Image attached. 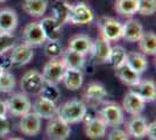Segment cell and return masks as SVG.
<instances>
[{
  "mask_svg": "<svg viewBox=\"0 0 156 140\" xmlns=\"http://www.w3.org/2000/svg\"><path fill=\"white\" fill-rule=\"evenodd\" d=\"M86 105L84 102L78 99H72L65 102L59 107H57L56 117L61 120L65 121L66 124H77L84 119L86 112Z\"/></svg>",
  "mask_w": 156,
  "mask_h": 140,
  "instance_id": "obj_1",
  "label": "cell"
},
{
  "mask_svg": "<svg viewBox=\"0 0 156 140\" xmlns=\"http://www.w3.org/2000/svg\"><path fill=\"white\" fill-rule=\"evenodd\" d=\"M7 112L15 116L21 117L23 114L28 113L32 110L30 99L27 97L26 93H14L6 100Z\"/></svg>",
  "mask_w": 156,
  "mask_h": 140,
  "instance_id": "obj_2",
  "label": "cell"
},
{
  "mask_svg": "<svg viewBox=\"0 0 156 140\" xmlns=\"http://www.w3.org/2000/svg\"><path fill=\"white\" fill-rule=\"evenodd\" d=\"M65 66L63 62L58 59H54L50 60L42 70V77L46 83L52 84V85H57L59 82L63 80V75L65 73Z\"/></svg>",
  "mask_w": 156,
  "mask_h": 140,
  "instance_id": "obj_3",
  "label": "cell"
},
{
  "mask_svg": "<svg viewBox=\"0 0 156 140\" xmlns=\"http://www.w3.org/2000/svg\"><path fill=\"white\" fill-rule=\"evenodd\" d=\"M98 26L101 33V38L107 41H118L122 38V23L113 18H101Z\"/></svg>",
  "mask_w": 156,
  "mask_h": 140,
  "instance_id": "obj_4",
  "label": "cell"
},
{
  "mask_svg": "<svg viewBox=\"0 0 156 140\" xmlns=\"http://www.w3.org/2000/svg\"><path fill=\"white\" fill-rule=\"evenodd\" d=\"M93 19H94V13L85 2H78L76 5H71L68 19V21H70L71 23L77 26H83L91 23Z\"/></svg>",
  "mask_w": 156,
  "mask_h": 140,
  "instance_id": "obj_5",
  "label": "cell"
},
{
  "mask_svg": "<svg viewBox=\"0 0 156 140\" xmlns=\"http://www.w3.org/2000/svg\"><path fill=\"white\" fill-rule=\"evenodd\" d=\"M100 118L106 126L118 127L124 124V111L118 104L108 103L100 110Z\"/></svg>",
  "mask_w": 156,
  "mask_h": 140,
  "instance_id": "obj_6",
  "label": "cell"
},
{
  "mask_svg": "<svg viewBox=\"0 0 156 140\" xmlns=\"http://www.w3.org/2000/svg\"><path fill=\"white\" fill-rule=\"evenodd\" d=\"M43 83L44 81L42 74H40L37 70H28L20 81V88L23 93L35 95L40 92Z\"/></svg>",
  "mask_w": 156,
  "mask_h": 140,
  "instance_id": "obj_7",
  "label": "cell"
},
{
  "mask_svg": "<svg viewBox=\"0 0 156 140\" xmlns=\"http://www.w3.org/2000/svg\"><path fill=\"white\" fill-rule=\"evenodd\" d=\"M47 137L49 140H66L70 137L71 128L70 125L61 120L57 117L49 119L47 125Z\"/></svg>",
  "mask_w": 156,
  "mask_h": 140,
  "instance_id": "obj_8",
  "label": "cell"
},
{
  "mask_svg": "<svg viewBox=\"0 0 156 140\" xmlns=\"http://www.w3.org/2000/svg\"><path fill=\"white\" fill-rule=\"evenodd\" d=\"M22 38H23L25 43L30 46L32 48L42 46L47 41L40 22H30V23L26 25V27L23 28Z\"/></svg>",
  "mask_w": 156,
  "mask_h": 140,
  "instance_id": "obj_9",
  "label": "cell"
},
{
  "mask_svg": "<svg viewBox=\"0 0 156 140\" xmlns=\"http://www.w3.org/2000/svg\"><path fill=\"white\" fill-rule=\"evenodd\" d=\"M57 105L55 102L50 99H47L42 96H39V98L33 104V112L37 114L41 119H51L54 117H56L57 113Z\"/></svg>",
  "mask_w": 156,
  "mask_h": 140,
  "instance_id": "obj_10",
  "label": "cell"
},
{
  "mask_svg": "<svg viewBox=\"0 0 156 140\" xmlns=\"http://www.w3.org/2000/svg\"><path fill=\"white\" fill-rule=\"evenodd\" d=\"M19 128L21 133L28 137H35L41 132V118L37 114L29 111L28 113L21 116Z\"/></svg>",
  "mask_w": 156,
  "mask_h": 140,
  "instance_id": "obj_11",
  "label": "cell"
},
{
  "mask_svg": "<svg viewBox=\"0 0 156 140\" xmlns=\"http://www.w3.org/2000/svg\"><path fill=\"white\" fill-rule=\"evenodd\" d=\"M9 57L13 67H21V66L28 64L32 61V59L34 57V52L30 46H28L26 43H21L18 46H14L11 49Z\"/></svg>",
  "mask_w": 156,
  "mask_h": 140,
  "instance_id": "obj_12",
  "label": "cell"
},
{
  "mask_svg": "<svg viewBox=\"0 0 156 140\" xmlns=\"http://www.w3.org/2000/svg\"><path fill=\"white\" fill-rule=\"evenodd\" d=\"M111 48L112 47L110 45V41L105 40L103 38H99L94 42H92L90 54H91L93 61L99 63V64L108 62Z\"/></svg>",
  "mask_w": 156,
  "mask_h": 140,
  "instance_id": "obj_13",
  "label": "cell"
},
{
  "mask_svg": "<svg viewBox=\"0 0 156 140\" xmlns=\"http://www.w3.org/2000/svg\"><path fill=\"white\" fill-rule=\"evenodd\" d=\"M130 92L135 93L144 102H153L156 98V85L153 81H140L135 85L130 87Z\"/></svg>",
  "mask_w": 156,
  "mask_h": 140,
  "instance_id": "obj_14",
  "label": "cell"
},
{
  "mask_svg": "<svg viewBox=\"0 0 156 140\" xmlns=\"http://www.w3.org/2000/svg\"><path fill=\"white\" fill-rule=\"evenodd\" d=\"M18 14L12 8L0 9V32L12 33L18 27Z\"/></svg>",
  "mask_w": 156,
  "mask_h": 140,
  "instance_id": "obj_15",
  "label": "cell"
},
{
  "mask_svg": "<svg viewBox=\"0 0 156 140\" xmlns=\"http://www.w3.org/2000/svg\"><path fill=\"white\" fill-rule=\"evenodd\" d=\"M107 126L101 118L94 117L91 120L85 121V134L89 139L97 140L104 138Z\"/></svg>",
  "mask_w": 156,
  "mask_h": 140,
  "instance_id": "obj_16",
  "label": "cell"
},
{
  "mask_svg": "<svg viewBox=\"0 0 156 140\" xmlns=\"http://www.w3.org/2000/svg\"><path fill=\"white\" fill-rule=\"evenodd\" d=\"M144 105H146V102L141 99L135 93L129 91L125 95L124 100H122V109L127 113L132 116H139L143 112Z\"/></svg>",
  "mask_w": 156,
  "mask_h": 140,
  "instance_id": "obj_17",
  "label": "cell"
},
{
  "mask_svg": "<svg viewBox=\"0 0 156 140\" xmlns=\"http://www.w3.org/2000/svg\"><path fill=\"white\" fill-rule=\"evenodd\" d=\"M143 34L142 25L137 20L129 19L122 25V38L127 42H137Z\"/></svg>",
  "mask_w": 156,
  "mask_h": 140,
  "instance_id": "obj_18",
  "label": "cell"
},
{
  "mask_svg": "<svg viewBox=\"0 0 156 140\" xmlns=\"http://www.w3.org/2000/svg\"><path fill=\"white\" fill-rule=\"evenodd\" d=\"M41 28L48 41H58L61 38V28L62 26L51 16L43 18L40 21Z\"/></svg>",
  "mask_w": 156,
  "mask_h": 140,
  "instance_id": "obj_19",
  "label": "cell"
},
{
  "mask_svg": "<svg viewBox=\"0 0 156 140\" xmlns=\"http://www.w3.org/2000/svg\"><path fill=\"white\" fill-rule=\"evenodd\" d=\"M92 47V40L85 34H79V35H75L73 38L70 39L69 45H68V49H70L72 52H76L82 55H86L90 53Z\"/></svg>",
  "mask_w": 156,
  "mask_h": 140,
  "instance_id": "obj_20",
  "label": "cell"
},
{
  "mask_svg": "<svg viewBox=\"0 0 156 140\" xmlns=\"http://www.w3.org/2000/svg\"><path fill=\"white\" fill-rule=\"evenodd\" d=\"M148 123L146 119L139 116H134L127 124V134L132 135L135 139H141L146 137V131H147Z\"/></svg>",
  "mask_w": 156,
  "mask_h": 140,
  "instance_id": "obj_21",
  "label": "cell"
},
{
  "mask_svg": "<svg viewBox=\"0 0 156 140\" xmlns=\"http://www.w3.org/2000/svg\"><path fill=\"white\" fill-rule=\"evenodd\" d=\"M83 80H84V76H83L82 70H79V69H68L66 68L64 75H63L62 82L64 83L66 89H69L71 91H76L83 85Z\"/></svg>",
  "mask_w": 156,
  "mask_h": 140,
  "instance_id": "obj_22",
  "label": "cell"
},
{
  "mask_svg": "<svg viewBox=\"0 0 156 140\" xmlns=\"http://www.w3.org/2000/svg\"><path fill=\"white\" fill-rule=\"evenodd\" d=\"M48 1L47 0H23L22 9L28 15L34 18H42L46 13Z\"/></svg>",
  "mask_w": 156,
  "mask_h": 140,
  "instance_id": "obj_23",
  "label": "cell"
},
{
  "mask_svg": "<svg viewBox=\"0 0 156 140\" xmlns=\"http://www.w3.org/2000/svg\"><path fill=\"white\" fill-rule=\"evenodd\" d=\"M115 70V76L119 80L121 81L124 84L128 85V87H133L136 83H139L141 78H140V74L135 73L133 69H130L126 63H124L122 66L118 67L114 69Z\"/></svg>",
  "mask_w": 156,
  "mask_h": 140,
  "instance_id": "obj_24",
  "label": "cell"
},
{
  "mask_svg": "<svg viewBox=\"0 0 156 140\" xmlns=\"http://www.w3.org/2000/svg\"><path fill=\"white\" fill-rule=\"evenodd\" d=\"M62 62L68 69H79L85 66V56L76 52H72L70 49H66L62 53Z\"/></svg>",
  "mask_w": 156,
  "mask_h": 140,
  "instance_id": "obj_25",
  "label": "cell"
},
{
  "mask_svg": "<svg viewBox=\"0 0 156 140\" xmlns=\"http://www.w3.org/2000/svg\"><path fill=\"white\" fill-rule=\"evenodd\" d=\"M125 63H126L130 69H133L135 73L140 74V75L146 71L147 66H148V62H147V59H146L144 54L135 53V52H133V53H127Z\"/></svg>",
  "mask_w": 156,
  "mask_h": 140,
  "instance_id": "obj_26",
  "label": "cell"
},
{
  "mask_svg": "<svg viewBox=\"0 0 156 140\" xmlns=\"http://www.w3.org/2000/svg\"><path fill=\"white\" fill-rule=\"evenodd\" d=\"M107 96V91L100 83H91L89 84L84 91V97L87 100L100 103Z\"/></svg>",
  "mask_w": 156,
  "mask_h": 140,
  "instance_id": "obj_27",
  "label": "cell"
},
{
  "mask_svg": "<svg viewBox=\"0 0 156 140\" xmlns=\"http://www.w3.org/2000/svg\"><path fill=\"white\" fill-rule=\"evenodd\" d=\"M70 8H71V5L69 2L64 1V0L56 1L54 7H52V12H54V16L52 18L57 21L61 26H63L64 23L68 22Z\"/></svg>",
  "mask_w": 156,
  "mask_h": 140,
  "instance_id": "obj_28",
  "label": "cell"
},
{
  "mask_svg": "<svg viewBox=\"0 0 156 140\" xmlns=\"http://www.w3.org/2000/svg\"><path fill=\"white\" fill-rule=\"evenodd\" d=\"M141 52L146 55H155L156 54V35L153 32L143 33L141 39L137 41Z\"/></svg>",
  "mask_w": 156,
  "mask_h": 140,
  "instance_id": "obj_29",
  "label": "cell"
},
{
  "mask_svg": "<svg viewBox=\"0 0 156 140\" xmlns=\"http://www.w3.org/2000/svg\"><path fill=\"white\" fill-rule=\"evenodd\" d=\"M114 9L122 16H133L137 12V0H117Z\"/></svg>",
  "mask_w": 156,
  "mask_h": 140,
  "instance_id": "obj_30",
  "label": "cell"
},
{
  "mask_svg": "<svg viewBox=\"0 0 156 140\" xmlns=\"http://www.w3.org/2000/svg\"><path fill=\"white\" fill-rule=\"evenodd\" d=\"M126 56H127V53H126L124 47L114 46L111 48L108 62L111 63V66L115 69V68L124 64L125 61H126Z\"/></svg>",
  "mask_w": 156,
  "mask_h": 140,
  "instance_id": "obj_31",
  "label": "cell"
},
{
  "mask_svg": "<svg viewBox=\"0 0 156 140\" xmlns=\"http://www.w3.org/2000/svg\"><path fill=\"white\" fill-rule=\"evenodd\" d=\"M15 77L13 74H11L7 70H4L0 74V92L8 93L12 92L15 88Z\"/></svg>",
  "mask_w": 156,
  "mask_h": 140,
  "instance_id": "obj_32",
  "label": "cell"
},
{
  "mask_svg": "<svg viewBox=\"0 0 156 140\" xmlns=\"http://www.w3.org/2000/svg\"><path fill=\"white\" fill-rule=\"evenodd\" d=\"M156 11V0H137V12L143 15L148 16L153 15Z\"/></svg>",
  "mask_w": 156,
  "mask_h": 140,
  "instance_id": "obj_33",
  "label": "cell"
},
{
  "mask_svg": "<svg viewBox=\"0 0 156 140\" xmlns=\"http://www.w3.org/2000/svg\"><path fill=\"white\" fill-rule=\"evenodd\" d=\"M39 96H42L47 99H50L52 102H56L59 98V91L56 88V85H52L49 83H43V85L41 88L39 92Z\"/></svg>",
  "mask_w": 156,
  "mask_h": 140,
  "instance_id": "obj_34",
  "label": "cell"
},
{
  "mask_svg": "<svg viewBox=\"0 0 156 140\" xmlns=\"http://www.w3.org/2000/svg\"><path fill=\"white\" fill-rule=\"evenodd\" d=\"M15 36L12 33H2L0 32V54L7 53L15 46Z\"/></svg>",
  "mask_w": 156,
  "mask_h": 140,
  "instance_id": "obj_35",
  "label": "cell"
},
{
  "mask_svg": "<svg viewBox=\"0 0 156 140\" xmlns=\"http://www.w3.org/2000/svg\"><path fill=\"white\" fill-rule=\"evenodd\" d=\"M44 52H46V55L50 60L58 59L63 53L62 52V46H61L58 41H48L46 43V47H44Z\"/></svg>",
  "mask_w": 156,
  "mask_h": 140,
  "instance_id": "obj_36",
  "label": "cell"
},
{
  "mask_svg": "<svg viewBox=\"0 0 156 140\" xmlns=\"http://www.w3.org/2000/svg\"><path fill=\"white\" fill-rule=\"evenodd\" d=\"M107 140H129L128 139V134L125 131L114 127L107 135Z\"/></svg>",
  "mask_w": 156,
  "mask_h": 140,
  "instance_id": "obj_37",
  "label": "cell"
},
{
  "mask_svg": "<svg viewBox=\"0 0 156 140\" xmlns=\"http://www.w3.org/2000/svg\"><path fill=\"white\" fill-rule=\"evenodd\" d=\"M11 132V123L6 117H0V137H5Z\"/></svg>",
  "mask_w": 156,
  "mask_h": 140,
  "instance_id": "obj_38",
  "label": "cell"
},
{
  "mask_svg": "<svg viewBox=\"0 0 156 140\" xmlns=\"http://www.w3.org/2000/svg\"><path fill=\"white\" fill-rule=\"evenodd\" d=\"M0 67L2 68V70H8L9 68H12V61L9 55H6V53L0 54Z\"/></svg>",
  "mask_w": 156,
  "mask_h": 140,
  "instance_id": "obj_39",
  "label": "cell"
},
{
  "mask_svg": "<svg viewBox=\"0 0 156 140\" xmlns=\"http://www.w3.org/2000/svg\"><path fill=\"white\" fill-rule=\"evenodd\" d=\"M146 137H148L149 140H156V123L155 121L148 124L147 131H146Z\"/></svg>",
  "mask_w": 156,
  "mask_h": 140,
  "instance_id": "obj_40",
  "label": "cell"
},
{
  "mask_svg": "<svg viewBox=\"0 0 156 140\" xmlns=\"http://www.w3.org/2000/svg\"><path fill=\"white\" fill-rule=\"evenodd\" d=\"M6 114H7L6 102L0 99V117H6Z\"/></svg>",
  "mask_w": 156,
  "mask_h": 140,
  "instance_id": "obj_41",
  "label": "cell"
},
{
  "mask_svg": "<svg viewBox=\"0 0 156 140\" xmlns=\"http://www.w3.org/2000/svg\"><path fill=\"white\" fill-rule=\"evenodd\" d=\"M9 140H23V139H21V138H11Z\"/></svg>",
  "mask_w": 156,
  "mask_h": 140,
  "instance_id": "obj_42",
  "label": "cell"
},
{
  "mask_svg": "<svg viewBox=\"0 0 156 140\" xmlns=\"http://www.w3.org/2000/svg\"><path fill=\"white\" fill-rule=\"evenodd\" d=\"M2 71H4V70H2V68H1V67H0V74H1V73H2Z\"/></svg>",
  "mask_w": 156,
  "mask_h": 140,
  "instance_id": "obj_43",
  "label": "cell"
},
{
  "mask_svg": "<svg viewBox=\"0 0 156 140\" xmlns=\"http://www.w3.org/2000/svg\"><path fill=\"white\" fill-rule=\"evenodd\" d=\"M5 1H6V0H0V2H5Z\"/></svg>",
  "mask_w": 156,
  "mask_h": 140,
  "instance_id": "obj_44",
  "label": "cell"
}]
</instances>
